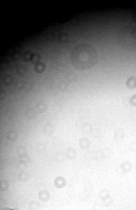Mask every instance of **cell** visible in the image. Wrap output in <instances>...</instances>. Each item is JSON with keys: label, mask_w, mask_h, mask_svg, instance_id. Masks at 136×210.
<instances>
[{"label": "cell", "mask_w": 136, "mask_h": 210, "mask_svg": "<svg viewBox=\"0 0 136 210\" xmlns=\"http://www.w3.org/2000/svg\"><path fill=\"white\" fill-rule=\"evenodd\" d=\"M70 59L72 64L76 68L81 70L90 69L97 63V52L90 45L80 43L73 48Z\"/></svg>", "instance_id": "1"}, {"label": "cell", "mask_w": 136, "mask_h": 210, "mask_svg": "<svg viewBox=\"0 0 136 210\" xmlns=\"http://www.w3.org/2000/svg\"><path fill=\"white\" fill-rule=\"evenodd\" d=\"M117 41L121 48L125 50H136V26H126L119 30Z\"/></svg>", "instance_id": "2"}, {"label": "cell", "mask_w": 136, "mask_h": 210, "mask_svg": "<svg viewBox=\"0 0 136 210\" xmlns=\"http://www.w3.org/2000/svg\"><path fill=\"white\" fill-rule=\"evenodd\" d=\"M125 137V131L122 128H118L116 130L113 134V139L116 143L121 144L124 141Z\"/></svg>", "instance_id": "3"}, {"label": "cell", "mask_w": 136, "mask_h": 210, "mask_svg": "<svg viewBox=\"0 0 136 210\" xmlns=\"http://www.w3.org/2000/svg\"><path fill=\"white\" fill-rule=\"evenodd\" d=\"M54 184L57 188L63 189L66 185V180L63 177L59 176L54 180Z\"/></svg>", "instance_id": "4"}, {"label": "cell", "mask_w": 136, "mask_h": 210, "mask_svg": "<svg viewBox=\"0 0 136 210\" xmlns=\"http://www.w3.org/2000/svg\"><path fill=\"white\" fill-rule=\"evenodd\" d=\"M132 164L129 161H124L121 165V170L124 173H128L132 171Z\"/></svg>", "instance_id": "5"}, {"label": "cell", "mask_w": 136, "mask_h": 210, "mask_svg": "<svg viewBox=\"0 0 136 210\" xmlns=\"http://www.w3.org/2000/svg\"><path fill=\"white\" fill-rule=\"evenodd\" d=\"M125 85L130 90H134L136 88V77L131 76L128 78L126 81Z\"/></svg>", "instance_id": "6"}, {"label": "cell", "mask_w": 136, "mask_h": 210, "mask_svg": "<svg viewBox=\"0 0 136 210\" xmlns=\"http://www.w3.org/2000/svg\"><path fill=\"white\" fill-rule=\"evenodd\" d=\"M43 132L47 135H52L55 132V127L53 124H46L43 127Z\"/></svg>", "instance_id": "7"}, {"label": "cell", "mask_w": 136, "mask_h": 210, "mask_svg": "<svg viewBox=\"0 0 136 210\" xmlns=\"http://www.w3.org/2000/svg\"><path fill=\"white\" fill-rule=\"evenodd\" d=\"M91 144V143L90 140L86 137L80 139L78 142V145L80 146V147L83 149H88L89 147H90Z\"/></svg>", "instance_id": "8"}, {"label": "cell", "mask_w": 136, "mask_h": 210, "mask_svg": "<svg viewBox=\"0 0 136 210\" xmlns=\"http://www.w3.org/2000/svg\"><path fill=\"white\" fill-rule=\"evenodd\" d=\"M50 198V192L47 190H42L38 193V199L41 201H48Z\"/></svg>", "instance_id": "9"}, {"label": "cell", "mask_w": 136, "mask_h": 210, "mask_svg": "<svg viewBox=\"0 0 136 210\" xmlns=\"http://www.w3.org/2000/svg\"><path fill=\"white\" fill-rule=\"evenodd\" d=\"M36 109L39 113L45 112L48 109V105L44 101L39 102L36 105Z\"/></svg>", "instance_id": "10"}, {"label": "cell", "mask_w": 136, "mask_h": 210, "mask_svg": "<svg viewBox=\"0 0 136 210\" xmlns=\"http://www.w3.org/2000/svg\"><path fill=\"white\" fill-rule=\"evenodd\" d=\"M6 138L7 140L10 141H15L18 138V133L17 131L14 130H9L6 134Z\"/></svg>", "instance_id": "11"}, {"label": "cell", "mask_w": 136, "mask_h": 210, "mask_svg": "<svg viewBox=\"0 0 136 210\" xmlns=\"http://www.w3.org/2000/svg\"><path fill=\"white\" fill-rule=\"evenodd\" d=\"M22 54L23 53H22L21 50L16 49L13 50V51L11 52V58L13 61L17 62L22 58Z\"/></svg>", "instance_id": "12"}, {"label": "cell", "mask_w": 136, "mask_h": 210, "mask_svg": "<svg viewBox=\"0 0 136 210\" xmlns=\"http://www.w3.org/2000/svg\"><path fill=\"white\" fill-rule=\"evenodd\" d=\"M18 159H19V162L24 164L26 166H27L28 167L29 166H30V164L32 162V160L28 154H26V155H22V156H18Z\"/></svg>", "instance_id": "13"}, {"label": "cell", "mask_w": 136, "mask_h": 210, "mask_svg": "<svg viewBox=\"0 0 136 210\" xmlns=\"http://www.w3.org/2000/svg\"><path fill=\"white\" fill-rule=\"evenodd\" d=\"M93 130V126L89 123L83 124L81 127V130L84 134H89L92 132Z\"/></svg>", "instance_id": "14"}, {"label": "cell", "mask_w": 136, "mask_h": 210, "mask_svg": "<svg viewBox=\"0 0 136 210\" xmlns=\"http://www.w3.org/2000/svg\"><path fill=\"white\" fill-rule=\"evenodd\" d=\"M36 115V112L35 109L32 107L26 109L25 111V116L28 120L33 119Z\"/></svg>", "instance_id": "15"}, {"label": "cell", "mask_w": 136, "mask_h": 210, "mask_svg": "<svg viewBox=\"0 0 136 210\" xmlns=\"http://www.w3.org/2000/svg\"><path fill=\"white\" fill-rule=\"evenodd\" d=\"M18 180L22 182H27L30 178V174L26 171H21L18 175Z\"/></svg>", "instance_id": "16"}, {"label": "cell", "mask_w": 136, "mask_h": 210, "mask_svg": "<svg viewBox=\"0 0 136 210\" xmlns=\"http://www.w3.org/2000/svg\"><path fill=\"white\" fill-rule=\"evenodd\" d=\"M14 81V78L13 76L9 74H7L4 76L3 78L2 82L3 84L6 86H10L13 83Z\"/></svg>", "instance_id": "17"}, {"label": "cell", "mask_w": 136, "mask_h": 210, "mask_svg": "<svg viewBox=\"0 0 136 210\" xmlns=\"http://www.w3.org/2000/svg\"><path fill=\"white\" fill-rule=\"evenodd\" d=\"M46 69V66L42 62H38L35 64L34 70L37 74H42Z\"/></svg>", "instance_id": "18"}, {"label": "cell", "mask_w": 136, "mask_h": 210, "mask_svg": "<svg viewBox=\"0 0 136 210\" xmlns=\"http://www.w3.org/2000/svg\"><path fill=\"white\" fill-rule=\"evenodd\" d=\"M66 156L69 159H75L78 156V153L73 148H68L66 151Z\"/></svg>", "instance_id": "19"}, {"label": "cell", "mask_w": 136, "mask_h": 210, "mask_svg": "<svg viewBox=\"0 0 136 210\" xmlns=\"http://www.w3.org/2000/svg\"><path fill=\"white\" fill-rule=\"evenodd\" d=\"M65 78L68 83H72L75 81L78 78V76L75 72L71 71L67 73L65 76Z\"/></svg>", "instance_id": "20"}, {"label": "cell", "mask_w": 136, "mask_h": 210, "mask_svg": "<svg viewBox=\"0 0 136 210\" xmlns=\"http://www.w3.org/2000/svg\"><path fill=\"white\" fill-rule=\"evenodd\" d=\"M27 67L23 64H19L16 67V72L18 75H24L27 72Z\"/></svg>", "instance_id": "21"}, {"label": "cell", "mask_w": 136, "mask_h": 210, "mask_svg": "<svg viewBox=\"0 0 136 210\" xmlns=\"http://www.w3.org/2000/svg\"><path fill=\"white\" fill-rule=\"evenodd\" d=\"M99 196L101 201H104L110 197V192L108 189H103L99 191Z\"/></svg>", "instance_id": "22"}, {"label": "cell", "mask_w": 136, "mask_h": 210, "mask_svg": "<svg viewBox=\"0 0 136 210\" xmlns=\"http://www.w3.org/2000/svg\"><path fill=\"white\" fill-rule=\"evenodd\" d=\"M69 39V36L66 33H61L59 34L57 37V39L59 43H67Z\"/></svg>", "instance_id": "23"}, {"label": "cell", "mask_w": 136, "mask_h": 210, "mask_svg": "<svg viewBox=\"0 0 136 210\" xmlns=\"http://www.w3.org/2000/svg\"><path fill=\"white\" fill-rule=\"evenodd\" d=\"M35 149L39 153H42L47 149V145L43 141L38 142L35 145Z\"/></svg>", "instance_id": "24"}, {"label": "cell", "mask_w": 136, "mask_h": 210, "mask_svg": "<svg viewBox=\"0 0 136 210\" xmlns=\"http://www.w3.org/2000/svg\"><path fill=\"white\" fill-rule=\"evenodd\" d=\"M28 150L26 147L23 145L19 146L16 149V153L18 156H22L27 154Z\"/></svg>", "instance_id": "25"}, {"label": "cell", "mask_w": 136, "mask_h": 210, "mask_svg": "<svg viewBox=\"0 0 136 210\" xmlns=\"http://www.w3.org/2000/svg\"><path fill=\"white\" fill-rule=\"evenodd\" d=\"M54 159L56 162L58 163H62L65 160V156L64 154L61 152H57L54 155Z\"/></svg>", "instance_id": "26"}, {"label": "cell", "mask_w": 136, "mask_h": 210, "mask_svg": "<svg viewBox=\"0 0 136 210\" xmlns=\"http://www.w3.org/2000/svg\"><path fill=\"white\" fill-rule=\"evenodd\" d=\"M41 59V56L40 54L38 53L37 52H32L30 62H31V63L32 64H36V63L39 62Z\"/></svg>", "instance_id": "27"}, {"label": "cell", "mask_w": 136, "mask_h": 210, "mask_svg": "<svg viewBox=\"0 0 136 210\" xmlns=\"http://www.w3.org/2000/svg\"><path fill=\"white\" fill-rule=\"evenodd\" d=\"M106 155L103 150H98L95 152L94 153V157L97 161H101L106 157Z\"/></svg>", "instance_id": "28"}, {"label": "cell", "mask_w": 136, "mask_h": 210, "mask_svg": "<svg viewBox=\"0 0 136 210\" xmlns=\"http://www.w3.org/2000/svg\"><path fill=\"white\" fill-rule=\"evenodd\" d=\"M57 88L60 91H66L69 88V84L67 82L61 81L58 83Z\"/></svg>", "instance_id": "29"}, {"label": "cell", "mask_w": 136, "mask_h": 210, "mask_svg": "<svg viewBox=\"0 0 136 210\" xmlns=\"http://www.w3.org/2000/svg\"><path fill=\"white\" fill-rule=\"evenodd\" d=\"M9 187V182L5 180H2L0 181V191H5L8 189Z\"/></svg>", "instance_id": "30"}, {"label": "cell", "mask_w": 136, "mask_h": 210, "mask_svg": "<svg viewBox=\"0 0 136 210\" xmlns=\"http://www.w3.org/2000/svg\"><path fill=\"white\" fill-rule=\"evenodd\" d=\"M32 52H31L30 51H28V50H26L24 51L22 54L23 60L25 62H28L30 61L31 56H32Z\"/></svg>", "instance_id": "31"}, {"label": "cell", "mask_w": 136, "mask_h": 210, "mask_svg": "<svg viewBox=\"0 0 136 210\" xmlns=\"http://www.w3.org/2000/svg\"><path fill=\"white\" fill-rule=\"evenodd\" d=\"M30 210H38L40 208V204L36 201H31L28 204Z\"/></svg>", "instance_id": "32"}, {"label": "cell", "mask_w": 136, "mask_h": 210, "mask_svg": "<svg viewBox=\"0 0 136 210\" xmlns=\"http://www.w3.org/2000/svg\"><path fill=\"white\" fill-rule=\"evenodd\" d=\"M103 202V204L104 206H109L112 205L113 202V200L112 199V197L110 196L109 198H107V199L105 200L104 201H101Z\"/></svg>", "instance_id": "33"}, {"label": "cell", "mask_w": 136, "mask_h": 210, "mask_svg": "<svg viewBox=\"0 0 136 210\" xmlns=\"http://www.w3.org/2000/svg\"><path fill=\"white\" fill-rule=\"evenodd\" d=\"M6 97L7 93L5 90L3 89H0V100H4Z\"/></svg>", "instance_id": "34"}, {"label": "cell", "mask_w": 136, "mask_h": 210, "mask_svg": "<svg viewBox=\"0 0 136 210\" xmlns=\"http://www.w3.org/2000/svg\"><path fill=\"white\" fill-rule=\"evenodd\" d=\"M129 149L130 151L136 152V141H132L129 144Z\"/></svg>", "instance_id": "35"}, {"label": "cell", "mask_w": 136, "mask_h": 210, "mask_svg": "<svg viewBox=\"0 0 136 210\" xmlns=\"http://www.w3.org/2000/svg\"><path fill=\"white\" fill-rule=\"evenodd\" d=\"M80 19L78 17H74L70 20V24L71 26H76L80 23Z\"/></svg>", "instance_id": "36"}, {"label": "cell", "mask_w": 136, "mask_h": 210, "mask_svg": "<svg viewBox=\"0 0 136 210\" xmlns=\"http://www.w3.org/2000/svg\"><path fill=\"white\" fill-rule=\"evenodd\" d=\"M129 103L130 105V106L136 107V94H134L130 98Z\"/></svg>", "instance_id": "37"}, {"label": "cell", "mask_w": 136, "mask_h": 210, "mask_svg": "<svg viewBox=\"0 0 136 210\" xmlns=\"http://www.w3.org/2000/svg\"><path fill=\"white\" fill-rule=\"evenodd\" d=\"M55 104L57 106L61 107L63 106V105L64 104V100L61 98H58L57 100H55Z\"/></svg>", "instance_id": "38"}, {"label": "cell", "mask_w": 136, "mask_h": 210, "mask_svg": "<svg viewBox=\"0 0 136 210\" xmlns=\"http://www.w3.org/2000/svg\"><path fill=\"white\" fill-rule=\"evenodd\" d=\"M17 167L18 169L19 170H22V169H25L26 168H27L28 166H26V165H25L24 164L22 163V162H18L17 163Z\"/></svg>", "instance_id": "39"}, {"label": "cell", "mask_w": 136, "mask_h": 210, "mask_svg": "<svg viewBox=\"0 0 136 210\" xmlns=\"http://www.w3.org/2000/svg\"><path fill=\"white\" fill-rule=\"evenodd\" d=\"M2 210H19L18 208H13V209H11L9 208H4L2 209Z\"/></svg>", "instance_id": "40"}, {"label": "cell", "mask_w": 136, "mask_h": 210, "mask_svg": "<svg viewBox=\"0 0 136 210\" xmlns=\"http://www.w3.org/2000/svg\"><path fill=\"white\" fill-rule=\"evenodd\" d=\"M132 19L134 22H136V12L133 14V15L132 16Z\"/></svg>", "instance_id": "41"}]
</instances>
